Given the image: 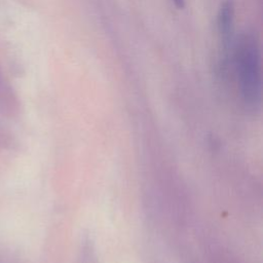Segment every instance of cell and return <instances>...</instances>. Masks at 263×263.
Returning <instances> with one entry per match:
<instances>
[{"label": "cell", "mask_w": 263, "mask_h": 263, "mask_svg": "<svg viewBox=\"0 0 263 263\" xmlns=\"http://www.w3.org/2000/svg\"><path fill=\"white\" fill-rule=\"evenodd\" d=\"M232 58L241 99L250 109H256L261 102V62L254 34L239 36L233 46Z\"/></svg>", "instance_id": "cell-1"}, {"label": "cell", "mask_w": 263, "mask_h": 263, "mask_svg": "<svg viewBox=\"0 0 263 263\" xmlns=\"http://www.w3.org/2000/svg\"><path fill=\"white\" fill-rule=\"evenodd\" d=\"M217 31L221 42V63L226 64L229 57V50L231 51L232 34H233V8L229 2H225L221 5L217 14Z\"/></svg>", "instance_id": "cell-2"}, {"label": "cell", "mask_w": 263, "mask_h": 263, "mask_svg": "<svg viewBox=\"0 0 263 263\" xmlns=\"http://www.w3.org/2000/svg\"><path fill=\"white\" fill-rule=\"evenodd\" d=\"M3 90H5V82H4L2 74L0 72V91H3Z\"/></svg>", "instance_id": "cell-3"}, {"label": "cell", "mask_w": 263, "mask_h": 263, "mask_svg": "<svg viewBox=\"0 0 263 263\" xmlns=\"http://www.w3.org/2000/svg\"><path fill=\"white\" fill-rule=\"evenodd\" d=\"M173 1H174L175 5L179 8H182L184 6V0H173Z\"/></svg>", "instance_id": "cell-4"}]
</instances>
